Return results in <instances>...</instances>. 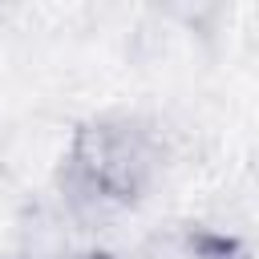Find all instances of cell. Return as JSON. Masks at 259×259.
Wrapping results in <instances>:
<instances>
[{
    "label": "cell",
    "instance_id": "1",
    "mask_svg": "<svg viewBox=\"0 0 259 259\" xmlns=\"http://www.w3.org/2000/svg\"><path fill=\"white\" fill-rule=\"evenodd\" d=\"M158 170V138L134 117L89 121L65 166V194L77 214H97L130 202Z\"/></svg>",
    "mask_w": 259,
    "mask_h": 259
}]
</instances>
